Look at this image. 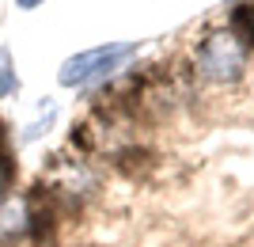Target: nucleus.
Returning <instances> with one entry per match:
<instances>
[{
  "mask_svg": "<svg viewBox=\"0 0 254 247\" xmlns=\"http://www.w3.org/2000/svg\"><path fill=\"white\" fill-rule=\"evenodd\" d=\"M0 160H8V129L0 122Z\"/></svg>",
  "mask_w": 254,
  "mask_h": 247,
  "instance_id": "8",
  "label": "nucleus"
},
{
  "mask_svg": "<svg viewBox=\"0 0 254 247\" xmlns=\"http://www.w3.org/2000/svg\"><path fill=\"white\" fill-rule=\"evenodd\" d=\"M137 54H140V42H103V46H91V50H80V54L61 61L57 84L72 87V91L99 87V84H106L110 76L122 73Z\"/></svg>",
  "mask_w": 254,
  "mask_h": 247,
  "instance_id": "1",
  "label": "nucleus"
},
{
  "mask_svg": "<svg viewBox=\"0 0 254 247\" xmlns=\"http://www.w3.org/2000/svg\"><path fill=\"white\" fill-rule=\"evenodd\" d=\"M11 175H15V167H11V160H0V202L8 198V183H11Z\"/></svg>",
  "mask_w": 254,
  "mask_h": 247,
  "instance_id": "7",
  "label": "nucleus"
},
{
  "mask_svg": "<svg viewBox=\"0 0 254 247\" xmlns=\"http://www.w3.org/2000/svg\"><path fill=\"white\" fill-rule=\"evenodd\" d=\"M38 4H42V0H15V8H23V11H34Z\"/></svg>",
  "mask_w": 254,
  "mask_h": 247,
  "instance_id": "9",
  "label": "nucleus"
},
{
  "mask_svg": "<svg viewBox=\"0 0 254 247\" xmlns=\"http://www.w3.org/2000/svg\"><path fill=\"white\" fill-rule=\"evenodd\" d=\"M53 122H57V107H53V103H42V118H34L31 126L23 129V133H19V141H23V145L38 141L42 133H50V126H53Z\"/></svg>",
  "mask_w": 254,
  "mask_h": 247,
  "instance_id": "6",
  "label": "nucleus"
},
{
  "mask_svg": "<svg viewBox=\"0 0 254 247\" xmlns=\"http://www.w3.org/2000/svg\"><path fill=\"white\" fill-rule=\"evenodd\" d=\"M19 91V73H15V57L0 46V99H8Z\"/></svg>",
  "mask_w": 254,
  "mask_h": 247,
  "instance_id": "5",
  "label": "nucleus"
},
{
  "mask_svg": "<svg viewBox=\"0 0 254 247\" xmlns=\"http://www.w3.org/2000/svg\"><path fill=\"white\" fill-rule=\"evenodd\" d=\"M31 236V198H4L0 202V247Z\"/></svg>",
  "mask_w": 254,
  "mask_h": 247,
  "instance_id": "3",
  "label": "nucleus"
},
{
  "mask_svg": "<svg viewBox=\"0 0 254 247\" xmlns=\"http://www.w3.org/2000/svg\"><path fill=\"white\" fill-rule=\"evenodd\" d=\"M247 65H251V50H247L239 38H235L228 27L220 31H209L193 50V73L201 76L205 84H239L247 76Z\"/></svg>",
  "mask_w": 254,
  "mask_h": 247,
  "instance_id": "2",
  "label": "nucleus"
},
{
  "mask_svg": "<svg viewBox=\"0 0 254 247\" xmlns=\"http://www.w3.org/2000/svg\"><path fill=\"white\" fill-rule=\"evenodd\" d=\"M228 31H232L247 50H254V4H235L232 15H228Z\"/></svg>",
  "mask_w": 254,
  "mask_h": 247,
  "instance_id": "4",
  "label": "nucleus"
}]
</instances>
